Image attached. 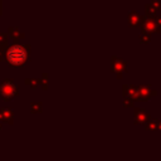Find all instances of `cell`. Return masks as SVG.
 <instances>
[{
  "instance_id": "cell-1",
  "label": "cell",
  "mask_w": 161,
  "mask_h": 161,
  "mask_svg": "<svg viewBox=\"0 0 161 161\" xmlns=\"http://www.w3.org/2000/svg\"><path fill=\"white\" fill-rule=\"evenodd\" d=\"M8 58H9V60H10L13 64H21V63L25 60V58H26V53H25V50H24L21 47H19V45L11 47V48L9 49V52H8Z\"/></svg>"
}]
</instances>
